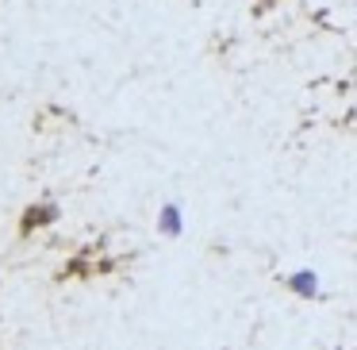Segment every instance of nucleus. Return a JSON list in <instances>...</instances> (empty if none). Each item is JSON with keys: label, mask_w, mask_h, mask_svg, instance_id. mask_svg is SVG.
Here are the masks:
<instances>
[{"label": "nucleus", "mask_w": 357, "mask_h": 350, "mask_svg": "<svg viewBox=\"0 0 357 350\" xmlns=\"http://www.w3.org/2000/svg\"><path fill=\"white\" fill-rule=\"evenodd\" d=\"M162 227H165L169 235H177V231H181V216H177V208H165V212H162Z\"/></svg>", "instance_id": "f03ea898"}, {"label": "nucleus", "mask_w": 357, "mask_h": 350, "mask_svg": "<svg viewBox=\"0 0 357 350\" xmlns=\"http://www.w3.org/2000/svg\"><path fill=\"white\" fill-rule=\"evenodd\" d=\"M292 289L303 293V296H311L315 293V277H311V273H300V277H292Z\"/></svg>", "instance_id": "f257e3e1"}]
</instances>
